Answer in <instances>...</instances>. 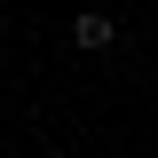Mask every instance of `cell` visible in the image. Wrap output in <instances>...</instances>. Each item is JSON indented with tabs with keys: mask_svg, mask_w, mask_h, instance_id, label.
<instances>
[{
	"mask_svg": "<svg viewBox=\"0 0 158 158\" xmlns=\"http://www.w3.org/2000/svg\"><path fill=\"white\" fill-rule=\"evenodd\" d=\"M71 40H79V48H87V56H103V48H118V24L103 16V8H87V16L71 24Z\"/></svg>",
	"mask_w": 158,
	"mask_h": 158,
	"instance_id": "6da1fadb",
	"label": "cell"
}]
</instances>
